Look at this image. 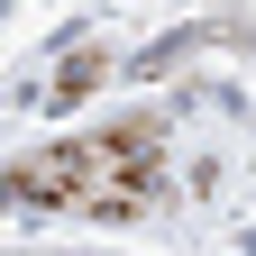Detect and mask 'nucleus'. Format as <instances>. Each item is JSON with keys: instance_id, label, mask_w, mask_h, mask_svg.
<instances>
[{"instance_id": "obj_1", "label": "nucleus", "mask_w": 256, "mask_h": 256, "mask_svg": "<svg viewBox=\"0 0 256 256\" xmlns=\"http://www.w3.org/2000/svg\"><path fill=\"white\" fill-rule=\"evenodd\" d=\"M10 183H18V202H46V210H138L156 183V128L74 138L55 156H28Z\"/></svg>"}]
</instances>
